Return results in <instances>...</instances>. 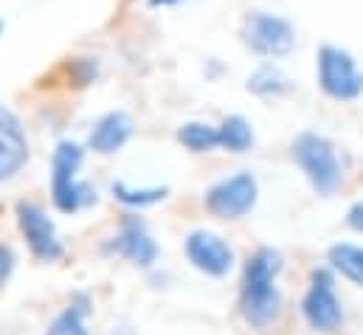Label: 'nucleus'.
<instances>
[{"label":"nucleus","mask_w":363,"mask_h":335,"mask_svg":"<svg viewBox=\"0 0 363 335\" xmlns=\"http://www.w3.org/2000/svg\"><path fill=\"white\" fill-rule=\"evenodd\" d=\"M284 259L276 248H257L242 270L240 287V313L248 327L265 330L281 313V290L276 276L281 273Z\"/></svg>","instance_id":"obj_1"},{"label":"nucleus","mask_w":363,"mask_h":335,"mask_svg":"<svg viewBox=\"0 0 363 335\" xmlns=\"http://www.w3.org/2000/svg\"><path fill=\"white\" fill-rule=\"evenodd\" d=\"M85 161V147L77 141H60L51 155V200L62 214H77L88 206H96L99 194L91 183L79 180Z\"/></svg>","instance_id":"obj_2"},{"label":"nucleus","mask_w":363,"mask_h":335,"mask_svg":"<svg viewBox=\"0 0 363 335\" xmlns=\"http://www.w3.org/2000/svg\"><path fill=\"white\" fill-rule=\"evenodd\" d=\"M293 161L304 172L315 194L333 197L344 183V167L335 153V144L318 133H298L290 144Z\"/></svg>","instance_id":"obj_3"},{"label":"nucleus","mask_w":363,"mask_h":335,"mask_svg":"<svg viewBox=\"0 0 363 335\" xmlns=\"http://www.w3.org/2000/svg\"><path fill=\"white\" fill-rule=\"evenodd\" d=\"M315 79L327 99L358 101L363 96V71L358 60L333 43H324L315 54Z\"/></svg>","instance_id":"obj_4"},{"label":"nucleus","mask_w":363,"mask_h":335,"mask_svg":"<svg viewBox=\"0 0 363 335\" xmlns=\"http://www.w3.org/2000/svg\"><path fill=\"white\" fill-rule=\"evenodd\" d=\"M240 40L257 57L281 60L296 48V26L281 14L254 9L240 23Z\"/></svg>","instance_id":"obj_5"},{"label":"nucleus","mask_w":363,"mask_h":335,"mask_svg":"<svg viewBox=\"0 0 363 335\" xmlns=\"http://www.w3.org/2000/svg\"><path fill=\"white\" fill-rule=\"evenodd\" d=\"M257 197H259V183L251 172L242 169L208 186L203 206L217 220H240L257 206Z\"/></svg>","instance_id":"obj_6"},{"label":"nucleus","mask_w":363,"mask_h":335,"mask_svg":"<svg viewBox=\"0 0 363 335\" xmlns=\"http://www.w3.org/2000/svg\"><path fill=\"white\" fill-rule=\"evenodd\" d=\"M301 316L315 333H335L344 324V307L335 296L333 270L315 268L310 273V287L301 299Z\"/></svg>","instance_id":"obj_7"},{"label":"nucleus","mask_w":363,"mask_h":335,"mask_svg":"<svg viewBox=\"0 0 363 335\" xmlns=\"http://www.w3.org/2000/svg\"><path fill=\"white\" fill-rule=\"evenodd\" d=\"M17 226H20V234L26 237L31 253L40 259V262H57L65 256V246L57 234V226L54 220L37 206V203H28V200H20L17 209Z\"/></svg>","instance_id":"obj_8"},{"label":"nucleus","mask_w":363,"mask_h":335,"mask_svg":"<svg viewBox=\"0 0 363 335\" xmlns=\"http://www.w3.org/2000/svg\"><path fill=\"white\" fill-rule=\"evenodd\" d=\"M183 251H186V259L191 262L194 270H200L211 279H223L234 268V248L220 234L206 231V229L191 231L183 243Z\"/></svg>","instance_id":"obj_9"},{"label":"nucleus","mask_w":363,"mask_h":335,"mask_svg":"<svg viewBox=\"0 0 363 335\" xmlns=\"http://www.w3.org/2000/svg\"><path fill=\"white\" fill-rule=\"evenodd\" d=\"M107 251L127 259L135 268H152L158 259V243L152 240V234L141 217L127 214L118 226V234L110 240Z\"/></svg>","instance_id":"obj_10"},{"label":"nucleus","mask_w":363,"mask_h":335,"mask_svg":"<svg viewBox=\"0 0 363 335\" xmlns=\"http://www.w3.org/2000/svg\"><path fill=\"white\" fill-rule=\"evenodd\" d=\"M28 136L23 130V121L17 113H11L6 104H0V183L17 177L28 164Z\"/></svg>","instance_id":"obj_11"},{"label":"nucleus","mask_w":363,"mask_h":335,"mask_svg":"<svg viewBox=\"0 0 363 335\" xmlns=\"http://www.w3.org/2000/svg\"><path fill=\"white\" fill-rule=\"evenodd\" d=\"M133 133H135L133 116L124 110H110L93 124L91 136H88V150L99 153V155H116L127 147Z\"/></svg>","instance_id":"obj_12"},{"label":"nucleus","mask_w":363,"mask_h":335,"mask_svg":"<svg viewBox=\"0 0 363 335\" xmlns=\"http://www.w3.org/2000/svg\"><path fill=\"white\" fill-rule=\"evenodd\" d=\"M91 307H93V302L88 293L71 296L68 307L48 324L45 335H91L88 324H85V319L91 316Z\"/></svg>","instance_id":"obj_13"},{"label":"nucleus","mask_w":363,"mask_h":335,"mask_svg":"<svg viewBox=\"0 0 363 335\" xmlns=\"http://www.w3.org/2000/svg\"><path fill=\"white\" fill-rule=\"evenodd\" d=\"M245 90H248L251 96H257V99H281V96H287V93L293 90V79H290L279 65L265 62V65H259V68L248 77Z\"/></svg>","instance_id":"obj_14"},{"label":"nucleus","mask_w":363,"mask_h":335,"mask_svg":"<svg viewBox=\"0 0 363 335\" xmlns=\"http://www.w3.org/2000/svg\"><path fill=\"white\" fill-rule=\"evenodd\" d=\"M220 150L225 153H234V155H242L254 147L257 136H254V127L245 116H225L220 121Z\"/></svg>","instance_id":"obj_15"},{"label":"nucleus","mask_w":363,"mask_h":335,"mask_svg":"<svg viewBox=\"0 0 363 335\" xmlns=\"http://www.w3.org/2000/svg\"><path fill=\"white\" fill-rule=\"evenodd\" d=\"M330 268L335 273H341L344 279H350L352 285L363 287V248L352 246V243H338L327 251Z\"/></svg>","instance_id":"obj_16"},{"label":"nucleus","mask_w":363,"mask_h":335,"mask_svg":"<svg viewBox=\"0 0 363 335\" xmlns=\"http://www.w3.org/2000/svg\"><path fill=\"white\" fill-rule=\"evenodd\" d=\"M178 141L189 153H214L220 150V130L208 121H186L178 127Z\"/></svg>","instance_id":"obj_17"},{"label":"nucleus","mask_w":363,"mask_h":335,"mask_svg":"<svg viewBox=\"0 0 363 335\" xmlns=\"http://www.w3.org/2000/svg\"><path fill=\"white\" fill-rule=\"evenodd\" d=\"M110 192L127 209H150V206H158V203H164L169 197L167 186H141V189H135V186H127L124 180H116L110 186Z\"/></svg>","instance_id":"obj_18"},{"label":"nucleus","mask_w":363,"mask_h":335,"mask_svg":"<svg viewBox=\"0 0 363 335\" xmlns=\"http://www.w3.org/2000/svg\"><path fill=\"white\" fill-rule=\"evenodd\" d=\"M11 270H14V253H11L9 246H0V285L9 282Z\"/></svg>","instance_id":"obj_19"},{"label":"nucleus","mask_w":363,"mask_h":335,"mask_svg":"<svg viewBox=\"0 0 363 335\" xmlns=\"http://www.w3.org/2000/svg\"><path fill=\"white\" fill-rule=\"evenodd\" d=\"M347 226H350L352 231L363 234V200L350 206V212H347Z\"/></svg>","instance_id":"obj_20"},{"label":"nucleus","mask_w":363,"mask_h":335,"mask_svg":"<svg viewBox=\"0 0 363 335\" xmlns=\"http://www.w3.org/2000/svg\"><path fill=\"white\" fill-rule=\"evenodd\" d=\"M152 9H167V6H178V3H183V0H147Z\"/></svg>","instance_id":"obj_21"},{"label":"nucleus","mask_w":363,"mask_h":335,"mask_svg":"<svg viewBox=\"0 0 363 335\" xmlns=\"http://www.w3.org/2000/svg\"><path fill=\"white\" fill-rule=\"evenodd\" d=\"M3 28H6V26H3V20H0V37H3Z\"/></svg>","instance_id":"obj_22"}]
</instances>
